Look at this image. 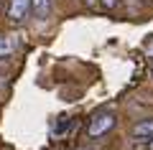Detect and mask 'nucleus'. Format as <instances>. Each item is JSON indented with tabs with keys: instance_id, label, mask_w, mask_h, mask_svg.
I'll return each instance as SVG.
<instances>
[{
	"instance_id": "1",
	"label": "nucleus",
	"mask_w": 153,
	"mask_h": 150,
	"mask_svg": "<svg viewBox=\"0 0 153 150\" xmlns=\"http://www.w3.org/2000/svg\"><path fill=\"white\" fill-rule=\"evenodd\" d=\"M115 112H110V109H102V112L92 115V120H89L87 125V135L89 137H102L105 132H110V130L115 127Z\"/></svg>"
},
{
	"instance_id": "2",
	"label": "nucleus",
	"mask_w": 153,
	"mask_h": 150,
	"mask_svg": "<svg viewBox=\"0 0 153 150\" xmlns=\"http://www.w3.org/2000/svg\"><path fill=\"white\" fill-rule=\"evenodd\" d=\"M28 10H31V0H10L8 3V21L18 26L28 18Z\"/></svg>"
},
{
	"instance_id": "3",
	"label": "nucleus",
	"mask_w": 153,
	"mask_h": 150,
	"mask_svg": "<svg viewBox=\"0 0 153 150\" xmlns=\"http://www.w3.org/2000/svg\"><path fill=\"white\" fill-rule=\"evenodd\" d=\"M51 5H54V0H31V10L38 21H46L51 16Z\"/></svg>"
},
{
	"instance_id": "4",
	"label": "nucleus",
	"mask_w": 153,
	"mask_h": 150,
	"mask_svg": "<svg viewBox=\"0 0 153 150\" xmlns=\"http://www.w3.org/2000/svg\"><path fill=\"white\" fill-rule=\"evenodd\" d=\"M133 135H138V137H153V120L138 122L135 127H133Z\"/></svg>"
},
{
	"instance_id": "5",
	"label": "nucleus",
	"mask_w": 153,
	"mask_h": 150,
	"mask_svg": "<svg viewBox=\"0 0 153 150\" xmlns=\"http://www.w3.org/2000/svg\"><path fill=\"white\" fill-rule=\"evenodd\" d=\"M16 51V38L13 36H0V56H10Z\"/></svg>"
},
{
	"instance_id": "6",
	"label": "nucleus",
	"mask_w": 153,
	"mask_h": 150,
	"mask_svg": "<svg viewBox=\"0 0 153 150\" xmlns=\"http://www.w3.org/2000/svg\"><path fill=\"white\" fill-rule=\"evenodd\" d=\"M102 3V8H107V10H112L115 5H117V0H100Z\"/></svg>"
},
{
	"instance_id": "7",
	"label": "nucleus",
	"mask_w": 153,
	"mask_h": 150,
	"mask_svg": "<svg viewBox=\"0 0 153 150\" xmlns=\"http://www.w3.org/2000/svg\"><path fill=\"white\" fill-rule=\"evenodd\" d=\"M146 54H148V56H151V59H153V41H151V43H148V46H146Z\"/></svg>"
},
{
	"instance_id": "8",
	"label": "nucleus",
	"mask_w": 153,
	"mask_h": 150,
	"mask_svg": "<svg viewBox=\"0 0 153 150\" xmlns=\"http://www.w3.org/2000/svg\"><path fill=\"white\" fill-rule=\"evenodd\" d=\"M148 150H153V137H151V140H148Z\"/></svg>"
},
{
	"instance_id": "9",
	"label": "nucleus",
	"mask_w": 153,
	"mask_h": 150,
	"mask_svg": "<svg viewBox=\"0 0 153 150\" xmlns=\"http://www.w3.org/2000/svg\"><path fill=\"white\" fill-rule=\"evenodd\" d=\"M82 3H84V5H92V3H94V0H82Z\"/></svg>"
},
{
	"instance_id": "10",
	"label": "nucleus",
	"mask_w": 153,
	"mask_h": 150,
	"mask_svg": "<svg viewBox=\"0 0 153 150\" xmlns=\"http://www.w3.org/2000/svg\"><path fill=\"white\" fill-rule=\"evenodd\" d=\"M0 66H3V59H0Z\"/></svg>"
},
{
	"instance_id": "11",
	"label": "nucleus",
	"mask_w": 153,
	"mask_h": 150,
	"mask_svg": "<svg viewBox=\"0 0 153 150\" xmlns=\"http://www.w3.org/2000/svg\"><path fill=\"white\" fill-rule=\"evenodd\" d=\"M151 76H153V69H151Z\"/></svg>"
}]
</instances>
